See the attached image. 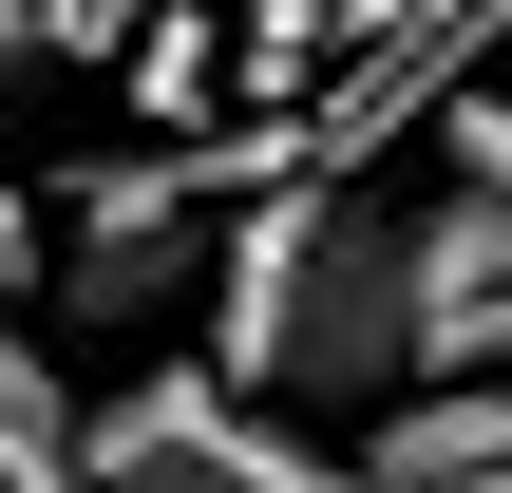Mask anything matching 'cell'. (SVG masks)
<instances>
[{
  "label": "cell",
  "instance_id": "1",
  "mask_svg": "<svg viewBox=\"0 0 512 493\" xmlns=\"http://www.w3.org/2000/svg\"><path fill=\"white\" fill-rule=\"evenodd\" d=\"M266 399H418V209H380L361 171L304 190V266H285V380Z\"/></svg>",
  "mask_w": 512,
  "mask_h": 493
},
{
  "label": "cell",
  "instance_id": "2",
  "mask_svg": "<svg viewBox=\"0 0 512 493\" xmlns=\"http://www.w3.org/2000/svg\"><path fill=\"white\" fill-rule=\"evenodd\" d=\"M76 437H95L114 493H380L361 456L285 437V399H247L228 361H133V380L76 399Z\"/></svg>",
  "mask_w": 512,
  "mask_h": 493
},
{
  "label": "cell",
  "instance_id": "3",
  "mask_svg": "<svg viewBox=\"0 0 512 493\" xmlns=\"http://www.w3.org/2000/svg\"><path fill=\"white\" fill-rule=\"evenodd\" d=\"M494 57H512V0H399V19L361 38V76H323V95H304L323 171H380V152H399V133H437Z\"/></svg>",
  "mask_w": 512,
  "mask_h": 493
},
{
  "label": "cell",
  "instance_id": "4",
  "mask_svg": "<svg viewBox=\"0 0 512 493\" xmlns=\"http://www.w3.org/2000/svg\"><path fill=\"white\" fill-rule=\"evenodd\" d=\"M475 361H512V190H437L418 209V380H475Z\"/></svg>",
  "mask_w": 512,
  "mask_h": 493
},
{
  "label": "cell",
  "instance_id": "5",
  "mask_svg": "<svg viewBox=\"0 0 512 493\" xmlns=\"http://www.w3.org/2000/svg\"><path fill=\"white\" fill-rule=\"evenodd\" d=\"M361 475L380 493H512V361L380 399V418H361Z\"/></svg>",
  "mask_w": 512,
  "mask_h": 493
},
{
  "label": "cell",
  "instance_id": "6",
  "mask_svg": "<svg viewBox=\"0 0 512 493\" xmlns=\"http://www.w3.org/2000/svg\"><path fill=\"white\" fill-rule=\"evenodd\" d=\"M209 95H247L228 19H209V0H152V19H133V114H152V133H209Z\"/></svg>",
  "mask_w": 512,
  "mask_h": 493
},
{
  "label": "cell",
  "instance_id": "7",
  "mask_svg": "<svg viewBox=\"0 0 512 493\" xmlns=\"http://www.w3.org/2000/svg\"><path fill=\"white\" fill-rule=\"evenodd\" d=\"M437 152H456L475 190H512V95H456V114H437Z\"/></svg>",
  "mask_w": 512,
  "mask_h": 493
},
{
  "label": "cell",
  "instance_id": "8",
  "mask_svg": "<svg viewBox=\"0 0 512 493\" xmlns=\"http://www.w3.org/2000/svg\"><path fill=\"white\" fill-rule=\"evenodd\" d=\"M133 19L152 0H57V57H133Z\"/></svg>",
  "mask_w": 512,
  "mask_h": 493
},
{
  "label": "cell",
  "instance_id": "9",
  "mask_svg": "<svg viewBox=\"0 0 512 493\" xmlns=\"http://www.w3.org/2000/svg\"><path fill=\"white\" fill-rule=\"evenodd\" d=\"M0 38H57V0H0Z\"/></svg>",
  "mask_w": 512,
  "mask_h": 493
},
{
  "label": "cell",
  "instance_id": "10",
  "mask_svg": "<svg viewBox=\"0 0 512 493\" xmlns=\"http://www.w3.org/2000/svg\"><path fill=\"white\" fill-rule=\"evenodd\" d=\"M19 57H38V38H0V76H19Z\"/></svg>",
  "mask_w": 512,
  "mask_h": 493
}]
</instances>
